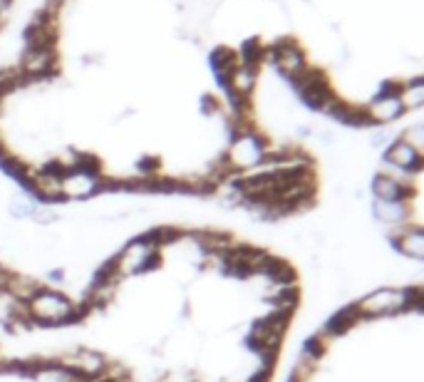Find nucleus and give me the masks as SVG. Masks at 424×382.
I'll use <instances>...</instances> for the list:
<instances>
[{"mask_svg": "<svg viewBox=\"0 0 424 382\" xmlns=\"http://www.w3.org/2000/svg\"><path fill=\"white\" fill-rule=\"evenodd\" d=\"M25 308H27L30 320H35V323H53V325H60V323H65V320H72L75 315L79 313V310L75 308L72 300L65 298V295L55 288H40L30 300H27Z\"/></svg>", "mask_w": 424, "mask_h": 382, "instance_id": "f257e3e1", "label": "nucleus"}, {"mask_svg": "<svg viewBox=\"0 0 424 382\" xmlns=\"http://www.w3.org/2000/svg\"><path fill=\"white\" fill-rule=\"evenodd\" d=\"M268 60H276L278 68L288 75H293L295 70H300L305 65L303 53H300V47L293 40H278L273 47H268Z\"/></svg>", "mask_w": 424, "mask_h": 382, "instance_id": "7ed1b4c3", "label": "nucleus"}, {"mask_svg": "<svg viewBox=\"0 0 424 382\" xmlns=\"http://www.w3.org/2000/svg\"><path fill=\"white\" fill-rule=\"evenodd\" d=\"M387 162H390V167L392 169H399V172H414L417 174L419 172V167H422V154L419 152H414L409 144H404L402 139L397 141V144H392V147L387 149Z\"/></svg>", "mask_w": 424, "mask_h": 382, "instance_id": "20e7f679", "label": "nucleus"}, {"mask_svg": "<svg viewBox=\"0 0 424 382\" xmlns=\"http://www.w3.org/2000/svg\"><path fill=\"white\" fill-rule=\"evenodd\" d=\"M404 112L402 102L399 97H392V94H383V97H377L370 107H367V115H370V122H390V120H397L399 115Z\"/></svg>", "mask_w": 424, "mask_h": 382, "instance_id": "39448f33", "label": "nucleus"}, {"mask_svg": "<svg viewBox=\"0 0 424 382\" xmlns=\"http://www.w3.org/2000/svg\"><path fill=\"white\" fill-rule=\"evenodd\" d=\"M238 55H233V53H229V50H219V53L214 55V70L216 72L221 75L224 79H229L231 77V72H233L236 68H238Z\"/></svg>", "mask_w": 424, "mask_h": 382, "instance_id": "6e6552de", "label": "nucleus"}, {"mask_svg": "<svg viewBox=\"0 0 424 382\" xmlns=\"http://www.w3.org/2000/svg\"><path fill=\"white\" fill-rule=\"evenodd\" d=\"M397 243L404 253L414 258H422V248H424V238H422V229L414 226V229H402V234L397 236Z\"/></svg>", "mask_w": 424, "mask_h": 382, "instance_id": "0eeeda50", "label": "nucleus"}, {"mask_svg": "<svg viewBox=\"0 0 424 382\" xmlns=\"http://www.w3.org/2000/svg\"><path fill=\"white\" fill-rule=\"evenodd\" d=\"M414 300V305H422V291H402V288H377L375 293H370L367 298H362L355 305L360 318H377V315L397 313L402 308H409Z\"/></svg>", "mask_w": 424, "mask_h": 382, "instance_id": "f03ea898", "label": "nucleus"}, {"mask_svg": "<svg viewBox=\"0 0 424 382\" xmlns=\"http://www.w3.org/2000/svg\"><path fill=\"white\" fill-rule=\"evenodd\" d=\"M372 191H375L377 201H404L409 194V189L404 186V184L394 182V179L387 177V174H380V177L375 179Z\"/></svg>", "mask_w": 424, "mask_h": 382, "instance_id": "423d86ee", "label": "nucleus"}]
</instances>
